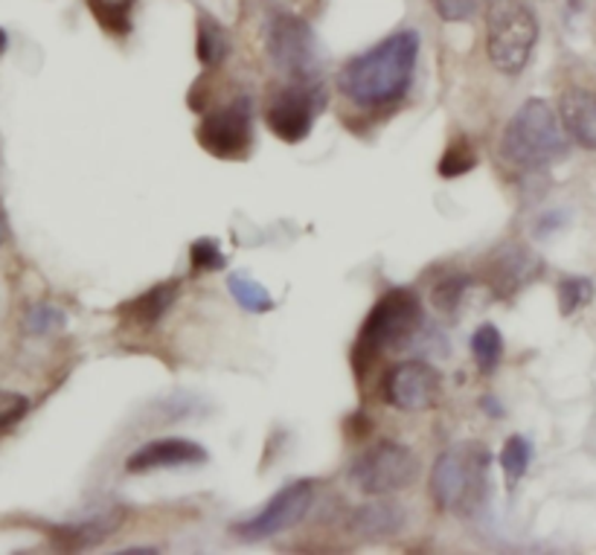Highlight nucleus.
<instances>
[{
	"label": "nucleus",
	"mask_w": 596,
	"mask_h": 555,
	"mask_svg": "<svg viewBox=\"0 0 596 555\" xmlns=\"http://www.w3.org/2000/svg\"><path fill=\"white\" fill-rule=\"evenodd\" d=\"M326 108V88L315 82H288L277 88L265 108V122L282 143H300L315 126L317 111Z\"/></svg>",
	"instance_id": "9"
},
{
	"label": "nucleus",
	"mask_w": 596,
	"mask_h": 555,
	"mask_svg": "<svg viewBox=\"0 0 596 555\" xmlns=\"http://www.w3.org/2000/svg\"><path fill=\"white\" fill-rule=\"evenodd\" d=\"M536 41L538 18L527 0H486V50L500 73H522Z\"/></svg>",
	"instance_id": "5"
},
{
	"label": "nucleus",
	"mask_w": 596,
	"mask_h": 555,
	"mask_svg": "<svg viewBox=\"0 0 596 555\" xmlns=\"http://www.w3.org/2000/svg\"><path fill=\"white\" fill-rule=\"evenodd\" d=\"M489 450L477 443L439 454L430 472V497L443 512L471 518L489 495Z\"/></svg>",
	"instance_id": "3"
},
{
	"label": "nucleus",
	"mask_w": 596,
	"mask_h": 555,
	"mask_svg": "<svg viewBox=\"0 0 596 555\" xmlns=\"http://www.w3.org/2000/svg\"><path fill=\"white\" fill-rule=\"evenodd\" d=\"M500 158L524 172H542L567 158V131L544 99H527L500 135Z\"/></svg>",
	"instance_id": "2"
},
{
	"label": "nucleus",
	"mask_w": 596,
	"mask_h": 555,
	"mask_svg": "<svg viewBox=\"0 0 596 555\" xmlns=\"http://www.w3.org/2000/svg\"><path fill=\"white\" fill-rule=\"evenodd\" d=\"M443 21H468L475 16L480 0H430Z\"/></svg>",
	"instance_id": "29"
},
{
	"label": "nucleus",
	"mask_w": 596,
	"mask_h": 555,
	"mask_svg": "<svg viewBox=\"0 0 596 555\" xmlns=\"http://www.w3.org/2000/svg\"><path fill=\"white\" fill-rule=\"evenodd\" d=\"M484 410H489L491 413V416H500V407L498 405H495V398H484Z\"/></svg>",
	"instance_id": "31"
},
{
	"label": "nucleus",
	"mask_w": 596,
	"mask_h": 555,
	"mask_svg": "<svg viewBox=\"0 0 596 555\" xmlns=\"http://www.w3.org/2000/svg\"><path fill=\"white\" fill-rule=\"evenodd\" d=\"M423 326V303L414 288H390L372 306L355 340L352 364L358 373L370 367L372 360L387 349H401Z\"/></svg>",
	"instance_id": "4"
},
{
	"label": "nucleus",
	"mask_w": 596,
	"mask_h": 555,
	"mask_svg": "<svg viewBox=\"0 0 596 555\" xmlns=\"http://www.w3.org/2000/svg\"><path fill=\"white\" fill-rule=\"evenodd\" d=\"M529 459H533V445H529L527 436H509L504 443V450H500V468H504L506 486L513 488L522 483V477L529 468Z\"/></svg>",
	"instance_id": "21"
},
{
	"label": "nucleus",
	"mask_w": 596,
	"mask_h": 555,
	"mask_svg": "<svg viewBox=\"0 0 596 555\" xmlns=\"http://www.w3.org/2000/svg\"><path fill=\"white\" fill-rule=\"evenodd\" d=\"M64 323H68V315H64L59 306H53V303H36V306L27 308V315H23V329H27V335H38V338L64 329Z\"/></svg>",
	"instance_id": "23"
},
{
	"label": "nucleus",
	"mask_w": 596,
	"mask_h": 555,
	"mask_svg": "<svg viewBox=\"0 0 596 555\" xmlns=\"http://www.w3.org/2000/svg\"><path fill=\"white\" fill-rule=\"evenodd\" d=\"M265 50L271 65L288 76L291 82H315L320 79V53L317 36L311 27L297 16H277L265 32Z\"/></svg>",
	"instance_id": "8"
},
{
	"label": "nucleus",
	"mask_w": 596,
	"mask_h": 555,
	"mask_svg": "<svg viewBox=\"0 0 596 555\" xmlns=\"http://www.w3.org/2000/svg\"><path fill=\"white\" fill-rule=\"evenodd\" d=\"M93 18L102 23V30L113 36H126L131 32V9L135 0H88Z\"/></svg>",
	"instance_id": "22"
},
{
	"label": "nucleus",
	"mask_w": 596,
	"mask_h": 555,
	"mask_svg": "<svg viewBox=\"0 0 596 555\" xmlns=\"http://www.w3.org/2000/svg\"><path fill=\"white\" fill-rule=\"evenodd\" d=\"M471 355H475V364L480 373H495L504 358V338L500 331L491 326V323H484L480 329L471 335Z\"/></svg>",
	"instance_id": "20"
},
{
	"label": "nucleus",
	"mask_w": 596,
	"mask_h": 555,
	"mask_svg": "<svg viewBox=\"0 0 596 555\" xmlns=\"http://www.w3.org/2000/svg\"><path fill=\"white\" fill-rule=\"evenodd\" d=\"M538 268H542L538 256H533L522 245H506L489 259L486 279H489V286L495 288L498 297H513L518 288H524L529 279L536 277Z\"/></svg>",
	"instance_id": "13"
},
{
	"label": "nucleus",
	"mask_w": 596,
	"mask_h": 555,
	"mask_svg": "<svg viewBox=\"0 0 596 555\" xmlns=\"http://www.w3.org/2000/svg\"><path fill=\"white\" fill-rule=\"evenodd\" d=\"M126 553L129 555H146V553H160L158 547H131V549H126Z\"/></svg>",
	"instance_id": "32"
},
{
	"label": "nucleus",
	"mask_w": 596,
	"mask_h": 555,
	"mask_svg": "<svg viewBox=\"0 0 596 555\" xmlns=\"http://www.w3.org/2000/svg\"><path fill=\"white\" fill-rule=\"evenodd\" d=\"M7 239H9V221H7V216L0 212V248L7 245Z\"/></svg>",
	"instance_id": "30"
},
{
	"label": "nucleus",
	"mask_w": 596,
	"mask_h": 555,
	"mask_svg": "<svg viewBox=\"0 0 596 555\" xmlns=\"http://www.w3.org/2000/svg\"><path fill=\"white\" fill-rule=\"evenodd\" d=\"M175 300H178V283H158V286L146 288L143 294H137L135 300L122 303L120 317L135 329H151L163 320Z\"/></svg>",
	"instance_id": "15"
},
{
	"label": "nucleus",
	"mask_w": 596,
	"mask_h": 555,
	"mask_svg": "<svg viewBox=\"0 0 596 555\" xmlns=\"http://www.w3.org/2000/svg\"><path fill=\"white\" fill-rule=\"evenodd\" d=\"M196 53L198 61L205 65L207 70H216L225 65V59L230 56V38H227L225 27L212 16H198V36H196Z\"/></svg>",
	"instance_id": "18"
},
{
	"label": "nucleus",
	"mask_w": 596,
	"mask_h": 555,
	"mask_svg": "<svg viewBox=\"0 0 596 555\" xmlns=\"http://www.w3.org/2000/svg\"><path fill=\"white\" fill-rule=\"evenodd\" d=\"M475 166H477V151L471 149V143H468L466 137H460V140H454V143L446 149V155L439 158L437 172L443 175V178H460V175L471 172Z\"/></svg>",
	"instance_id": "24"
},
{
	"label": "nucleus",
	"mask_w": 596,
	"mask_h": 555,
	"mask_svg": "<svg viewBox=\"0 0 596 555\" xmlns=\"http://www.w3.org/2000/svg\"><path fill=\"white\" fill-rule=\"evenodd\" d=\"M189 265L196 274H212V270L225 268L227 259L212 239H196L189 248Z\"/></svg>",
	"instance_id": "26"
},
{
	"label": "nucleus",
	"mask_w": 596,
	"mask_h": 555,
	"mask_svg": "<svg viewBox=\"0 0 596 555\" xmlns=\"http://www.w3.org/2000/svg\"><path fill=\"white\" fill-rule=\"evenodd\" d=\"M7 50H9V36H7V30L0 27V56L7 53Z\"/></svg>",
	"instance_id": "33"
},
{
	"label": "nucleus",
	"mask_w": 596,
	"mask_h": 555,
	"mask_svg": "<svg viewBox=\"0 0 596 555\" xmlns=\"http://www.w3.org/2000/svg\"><path fill=\"white\" fill-rule=\"evenodd\" d=\"M385 402L396 410L423 413L439 405L443 396V378L425 360H401L385 376L381 384Z\"/></svg>",
	"instance_id": "11"
},
{
	"label": "nucleus",
	"mask_w": 596,
	"mask_h": 555,
	"mask_svg": "<svg viewBox=\"0 0 596 555\" xmlns=\"http://www.w3.org/2000/svg\"><path fill=\"white\" fill-rule=\"evenodd\" d=\"M466 288H468V277L443 279V283L434 288V306H437L439 311H454V308L460 306Z\"/></svg>",
	"instance_id": "28"
},
{
	"label": "nucleus",
	"mask_w": 596,
	"mask_h": 555,
	"mask_svg": "<svg viewBox=\"0 0 596 555\" xmlns=\"http://www.w3.org/2000/svg\"><path fill=\"white\" fill-rule=\"evenodd\" d=\"M419 36L401 30L367 53L355 56L338 73L340 93L358 108H385L399 102L414 85Z\"/></svg>",
	"instance_id": "1"
},
{
	"label": "nucleus",
	"mask_w": 596,
	"mask_h": 555,
	"mask_svg": "<svg viewBox=\"0 0 596 555\" xmlns=\"http://www.w3.org/2000/svg\"><path fill=\"white\" fill-rule=\"evenodd\" d=\"M32 402L18 390H0V434L21 425L30 413Z\"/></svg>",
	"instance_id": "27"
},
{
	"label": "nucleus",
	"mask_w": 596,
	"mask_h": 555,
	"mask_svg": "<svg viewBox=\"0 0 596 555\" xmlns=\"http://www.w3.org/2000/svg\"><path fill=\"white\" fill-rule=\"evenodd\" d=\"M401 526H405V509L390 501L364 503L349 518V529L358 538H387V535L399 533Z\"/></svg>",
	"instance_id": "16"
},
{
	"label": "nucleus",
	"mask_w": 596,
	"mask_h": 555,
	"mask_svg": "<svg viewBox=\"0 0 596 555\" xmlns=\"http://www.w3.org/2000/svg\"><path fill=\"white\" fill-rule=\"evenodd\" d=\"M210 454L192 439L183 436H169V439H151L143 448H137L126 463L129 474H149L158 468H181V466H201Z\"/></svg>",
	"instance_id": "12"
},
{
	"label": "nucleus",
	"mask_w": 596,
	"mask_h": 555,
	"mask_svg": "<svg viewBox=\"0 0 596 555\" xmlns=\"http://www.w3.org/2000/svg\"><path fill=\"white\" fill-rule=\"evenodd\" d=\"M559 120L567 137L582 149L596 151V93L588 88H567L559 97Z\"/></svg>",
	"instance_id": "14"
},
{
	"label": "nucleus",
	"mask_w": 596,
	"mask_h": 555,
	"mask_svg": "<svg viewBox=\"0 0 596 555\" xmlns=\"http://www.w3.org/2000/svg\"><path fill=\"white\" fill-rule=\"evenodd\" d=\"M315 488H317L315 480L288 483L282 492H277L271 501L265 503L254 518H248L245 524H236L234 533L242 541H262L295 529V526L311 512Z\"/></svg>",
	"instance_id": "10"
},
{
	"label": "nucleus",
	"mask_w": 596,
	"mask_h": 555,
	"mask_svg": "<svg viewBox=\"0 0 596 555\" xmlns=\"http://www.w3.org/2000/svg\"><path fill=\"white\" fill-rule=\"evenodd\" d=\"M196 137L201 149L219 160H248L254 149V102L239 93L225 106L212 108L198 122Z\"/></svg>",
	"instance_id": "7"
},
{
	"label": "nucleus",
	"mask_w": 596,
	"mask_h": 555,
	"mask_svg": "<svg viewBox=\"0 0 596 555\" xmlns=\"http://www.w3.org/2000/svg\"><path fill=\"white\" fill-rule=\"evenodd\" d=\"M556 291H559V308H562V315H565V317L576 315L579 308H585L590 300H594V283H590V279H585V277L559 279V286H556Z\"/></svg>",
	"instance_id": "25"
},
{
	"label": "nucleus",
	"mask_w": 596,
	"mask_h": 555,
	"mask_svg": "<svg viewBox=\"0 0 596 555\" xmlns=\"http://www.w3.org/2000/svg\"><path fill=\"white\" fill-rule=\"evenodd\" d=\"M227 288L236 297V303L245 308V311H254V315H268L274 308V297L268 294V288L257 279H250L248 274H230L227 279Z\"/></svg>",
	"instance_id": "19"
},
{
	"label": "nucleus",
	"mask_w": 596,
	"mask_h": 555,
	"mask_svg": "<svg viewBox=\"0 0 596 555\" xmlns=\"http://www.w3.org/2000/svg\"><path fill=\"white\" fill-rule=\"evenodd\" d=\"M122 521H126V512L122 509L97 512L93 518L82 521V524L64 526V529L56 535V541L68 544V547H91V544H99L102 538L117 533V529L122 526Z\"/></svg>",
	"instance_id": "17"
},
{
	"label": "nucleus",
	"mask_w": 596,
	"mask_h": 555,
	"mask_svg": "<svg viewBox=\"0 0 596 555\" xmlns=\"http://www.w3.org/2000/svg\"><path fill=\"white\" fill-rule=\"evenodd\" d=\"M419 474V457L408 445L401 443H385L372 445L364 454L352 459L349 466V480L355 488H361L364 495L381 497L390 492H401L416 480Z\"/></svg>",
	"instance_id": "6"
}]
</instances>
